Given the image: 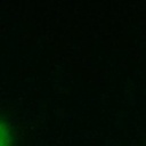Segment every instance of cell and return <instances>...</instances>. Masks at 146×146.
Segmentation results:
<instances>
[{
    "label": "cell",
    "instance_id": "1",
    "mask_svg": "<svg viewBox=\"0 0 146 146\" xmlns=\"http://www.w3.org/2000/svg\"><path fill=\"white\" fill-rule=\"evenodd\" d=\"M11 138L7 125L0 121V146H10Z\"/></svg>",
    "mask_w": 146,
    "mask_h": 146
}]
</instances>
